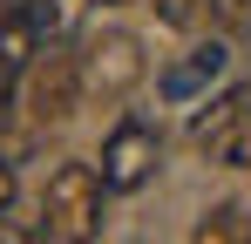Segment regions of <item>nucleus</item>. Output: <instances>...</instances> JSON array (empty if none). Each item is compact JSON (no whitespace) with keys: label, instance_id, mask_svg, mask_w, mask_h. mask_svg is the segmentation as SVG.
<instances>
[{"label":"nucleus","instance_id":"obj_4","mask_svg":"<svg viewBox=\"0 0 251 244\" xmlns=\"http://www.w3.org/2000/svg\"><path fill=\"white\" fill-rule=\"evenodd\" d=\"M156 163H163V136L150 129V122H116L109 129V143H102V183L109 190H143L150 176H156Z\"/></svg>","mask_w":251,"mask_h":244},{"label":"nucleus","instance_id":"obj_6","mask_svg":"<svg viewBox=\"0 0 251 244\" xmlns=\"http://www.w3.org/2000/svg\"><path fill=\"white\" fill-rule=\"evenodd\" d=\"M224 68H231L224 41H197L190 54H176V61L163 68V95H170V102H197V95H204V88L224 75Z\"/></svg>","mask_w":251,"mask_h":244},{"label":"nucleus","instance_id":"obj_11","mask_svg":"<svg viewBox=\"0 0 251 244\" xmlns=\"http://www.w3.org/2000/svg\"><path fill=\"white\" fill-rule=\"evenodd\" d=\"M0 244H41V231H27V224H7V217H0Z\"/></svg>","mask_w":251,"mask_h":244},{"label":"nucleus","instance_id":"obj_7","mask_svg":"<svg viewBox=\"0 0 251 244\" xmlns=\"http://www.w3.org/2000/svg\"><path fill=\"white\" fill-rule=\"evenodd\" d=\"M190 244H251V210L245 203H210L190 231Z\"/></svg>","mask_w":251,"mask_h":244},{"label":"nucleus","instance_id":"obj_8","mask_svg":"<svg viewBox=\"0 0 251 244\" xmlns=\"http://www.w3.org/2000/svg\"><path fill=\"white\" fill-rule=\"evenodd\" d=\"M251 95L245 88H231V95H217V102H210L204 116L190 122V143H197V149H210V143H217V136H224V129H231V116H238V109H245Z\"/></svg>","mask_w":251,"mask_h":244},{"label":"nucleus","instance_id":"obj_14","mask_svg":"<svg viewBox=\"0 0 251 244\" xmlns=\"http://www.w3.org/2000/svg\"><path fill=\"white\" fill-rule=\"evenodd\" d=\"M102 7H123V0H102Z\"/></svg>","mask_w":251,"mask_h":244},{"label":"nucleus","instance_id":"obj_1","mask_svg":"<svg viewBox=\"0 0 251 244\" xmlns=\"http://www.w3.org/2000/svg\"><path fill=\"white\" fill-rule=\"evenodd\" d=\"M102 197H109V183H102L95 163H61V170L48 176V190H41L48 238L54 244H95V231H102Z\"/></svg>","mask_w":251,"mask_h":244},{"label":"nucleus","instance_id":"obj_10","mask_svg":"<svg viewBox=\"0 0 251 244\" xmlns=\"http://www.w3.org/2000/svg\"><path fill=\"white\" fill-rule=\"evenodd\" d=\"M150 7H156V21H163V27H190V21L204 14V0H150Z\"/></svg>","mask_w":251,"mask_h":244},{"label":"nucleus","instance_id":"obj_12","mask_svg":"<svg viewBox=\"0 0 251 244\" xmlns=\"http://www.w3.org/2000/svg\"><path fill=\"white\" fill-rule=\"evenodd\" d=\"M7 203H14V170L0 163V217H7Z\"/></svg>","mask_w":251,"mask_h":244},{"label":"nucleus","instance_id":"obj_13","mask_svg":"<svg viewBox=\"0 0 251 244\" xmlns=\"http://www.w3.org/2000/svg\"><path fill=\"white\" fill-rule=\"evenodd\" d=\"M0 116H7V75H0Z\"/></svg>","mask_w":251,"mask_h":244},{"label":"nucleus","instance_id":"obj_5","mask_svg":"<svg viewBox=\"0 0 251 244\" xmlns=\"http://www.w3.org/2000/svg\"><path fill=\"white\" fill-rule=\"evenodd\" d=\"M48 48V7L41 0H7L0 7V75H27V61Z\"/></svg>","mask_w":251,"mask_h":244},{"label":"nucleus","instance_id":"obj_9","mask_svg":"<svg viewBox=\"0 0 251 244\" xmlns=\"http://www.w3.org/2000/svg\"><path fill=\"white\" fill-rule=\"evenodd\" d=\"M210 156L224 163V170H251V102L238 109V116H231V129L210 143Z\"/></svg>","mask_w":251,"mask_h":244},{"label":"nucleus","instance_id":"obj_3","mask_svg":"<svg viewBox=\"0 0 251 244\" xmlns=\"http://www.w3.org/2000/svg\"><path fill=\"white\" fill-rule=\"evenodd\" d=\"M75 54H82V95L123 102L129 88L143 81V41L123 34V27H95V34H88Z\"/></svg>","mask_w":251,"mask_h":244},{"label":"nucleus","instance_id":"obj_2","mask_svg":"<svg viewBox=\"0 0 251 244\" xmlns=\"http://www.w3.org/2000/svg\"><path fill=\"white\" fill-rule=\"evenodd\" d=\"M21 95H27V116L34 122H68L75 102H82V54L61 48V41H48L41 54L27 61V75H21Z\"/></svg>","mask_w":251,"mask_h":244}]
</instances>
